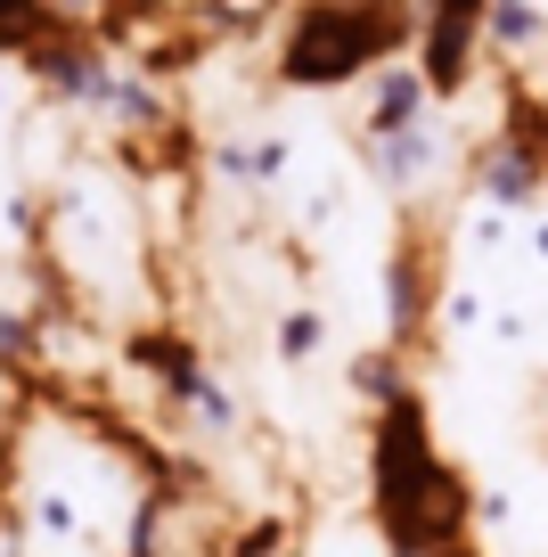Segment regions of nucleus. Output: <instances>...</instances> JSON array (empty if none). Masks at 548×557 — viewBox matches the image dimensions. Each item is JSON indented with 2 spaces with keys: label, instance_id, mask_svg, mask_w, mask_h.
Returning a JSON list of instances; mask_svg holds the SVG:
<instances>
[{
  "label": "nucleus",
  "instance_id": "obj_1",
  "mask_svg": "<svg viewBox=\"0 0 548 557\" xmlns=\"http://www.w3.org/2000/svg\"><path fill=\"white\" fill-rule=\"evenodd\" d=\"M360 484H369V533L385 557L443 549L475 533V475L443 451L426 385L394 394L360 426Z\"/></svg>",
  "mask_w": 548,
  "mask_h": 557
},
{
  "label": "nucleus",
  "instance_id": "obj_2",
  "mask_svg": "<svg viewBox=\"0 0 548 557\" xmlns=\"http://www.w3.org/2000/svg\"><path fill=\"white\" fill-rule=\"evenodd\" d=\"M483 25H491V0H418V41H410V66L426 74L434 107L466 99L483 74Z\"/></svg>",
  "mask_w": 548,
  "mask_h": 557
},
{
  "label": "nucleus",
  "instance_id": "obj_3",
  "mask_svg": "<svg viewBox=\"0 0 548 557\" xmlns=\"http://www.w3.org/2000/svg\"><path fill=\"white\" fill-rule=\"evenodd\" d=\"M450 164H459V139L443 132V115H418L410 132L369 139V181H377L385 197H401V206H418L426 189H443Z\"/></svg>",
  "mask_w": 548,
  "mask_h": 557
},
{
  "label": "nucleus",
  "instance_id": "obj_4",
  "mask_svg": "<svg viewBox=\"0 0 548 557\" xmlns=\"http://www.w3.org/2000/svg\"><path fill=\"white\" fill-rule=\"evenodd\" d=\"M369 99H360V132L369 139H385V132H410L418 115H434V90H426V74L410 66V58H385L377 74H369Z\"/></svg>",
  "mask_w": 548,
  "mask_h": 557
},
{
  "label": "nucleus",
  "instance_id": "obj_5",
  "mask_svg": "<svg viewBox=\"0 0 548 557\" xmlns=\"http://www.w3.org/2000/svg\"><path fill=\"white\" fill-rule=\"evenodd\" d=\"M327 345H336V329H327V312L320 304H278V320H271V361L287 369V377H303V369H320L327 361Z\"/></svg>",
  "mask_w": 548,
  "mask_h": 557
},
{
  "label": "nucleus",
  "instance_id": "obj_6",
  "mask_svg": "<svg viewBox=\"0 0 548 557\" xmlns=\"http://www.w3.org/2000/svg\"><path fill=\"white\" fill-rule=\"evenodd\" d=\"M491 329V287H483L475 271H459V278H443L434 287V345H475V336Z\"/></svg>",
  "mask_w": 548,
  "mask_h": 557
},
{
  "label": "nucleus",
  "instance_id": "obj_7",
  "mask_svg": "<svg viewBox=\"0 0 548 557\" xmlns=\"http://www.w3.org/2000/svg\"><path fill=\"white\" fill-rule=\"evenodd\" d=\"M515 222H524V213H499V206H466V213H459V238H450V255H459V262H466L475 278H491L499 262L515 255Z\"/></svg>",
  "mask_w": 548,
  "mask_h": 557
},
{
  "label": "nucleus",
  "instance_id": "obj_8",
  "mask_svg": "<svg viewBox=\"0 0 548 557\" xmlns=\"http://www.w3.org/2000/svg\"><path fill=\"white\" fill-rule=\"evenodd\" d=\"M344 385H352V401H369V410H385L394 394H410V352L401 345H360L352 361H344Z\"/></svg>",
  "mask_w": 548,
  "mask_h": 557
},
{
  "label": "nucleus",
  "instance_id": "obj_9",
  "mask_svg": "<svg viewBox=\"0 0 548 557\" xmlns=\"http://www.w3.org/2000/svg\"><path fill=\"white\" fill-rule=\"evenodd\" d=\"M515 255H524V262H532V271H540V278H548V197H540V206H532V213H524V222H515Z\"/></svg>",
  "mask_w": 548,
  "mask_h": 557
},
{
  "label": "nucleus",
  "instance_id": "obj_10",
  "mask_svg": "<svg viewBox=\"0 0 548 557\" xmlns=\"http://www.w3.org/2000/svg\"><path fill=\"white\" fill-rule=\"evenodd\" d=\"M515 517H524V508H515V492H508V484H491V492L475 484V524H483V533H508Z\"/></svg>",
  "mask_w": 548,
  "mask_h": 557
},
{
  "label": "nucleus",
  "instance_id": "obj_11",
  "mask_svg": "<svg viewBox=\"0 0 548 557\" xmlns=\"http://www.w3.org/2000/svg\"><path fill=\"white\" fill-rule=\"evenodd\" d=\"M410 557H483V541L466 533V541H443V549H410Z\"/></svg>",
  "mask_w": 548,
  "mask_h": 557
}]
</instances>
